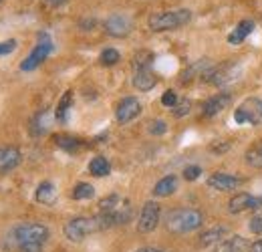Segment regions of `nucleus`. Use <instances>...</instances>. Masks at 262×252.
Returning a JSON list of instances; mask_svg holds the SVG:
<instances>
[{
	"label": "nucleus",
	"instance_id": "6",
	"mask_svg": "<svg viewBox=\"0 0 262 252\" xmlns=\"http://www.w3.org/2000/svg\"><path fill=\"white\" fill-rule=\"evenodd\" d=\"M53 40L47 32H40L38 34V43L34 45V49L31 51V55L20 63V71H34L38 65H42L47 61V57L53 53Z\"/></svg>",
	"mask_w": 262,
	"mask_h": 252
},
{
	"label": "nucleus",
	"instance_id": "24",
	"mask_svg": "<svg viewBox=\"0 0 262 252\" xmlns=\"http://www.w3.org/2000/svg\"><path fill=\"white\" fill-rule=\"evenodd\" d=\"M123 202L125 200L119 194H111V196H107V198H103L99 202V212H115L117 208L123 206Z\"/></svg>",
	"mask_w": 262,
	"mask_h": 252
},
{
	"label": "nucleus",
	"instance_id": "19",
	"mask_svg": "<svg viewBox=\"0 0 262 252\" xmlns=\"http://www.w3.org/2000/svg\"><path fill=\"white\" fill-rule=\"evenodd\" d=\"M178 190V178L176 176H165V178H162L156 186H154V196L156 198H167V196H171L173 192Z\"/></svg>",
	"mask_w": 262,
	"mask_h": 252
},
{
	"label": "nucleus",
	"instance_id": "1",
	"mask_svg": "<svg viewBox=\"0 0 262 252\" xmlns=\"http://www.w3.org/2000/svg\"><path fill=\"white\" fill-rule=\"evenodd\" d=\"M10 238L18 252H42L49 240V228L38 222H25L12 228Z\"/></svg>",
	"mask_w": 262,
	"mask_h": 252
},
{
	"label": "nucleus",
	"instance_id": "30",
	"mask_svg": "<svg viewBox=\"0 0 262 252\" xmlns=\"http://www.w3.org/2000/svg\"><path fill=\"white\" fill-rule=\"evenodd\" d=\"M178 95H176V91H171V89H167L164 95H162V105L164 107H169V109H173L176 105H178Z\"/></svg>",
	"mask_w": 262,
	"mask_h": 252
},
{
	"label": "nucleus",
	"instance_id": "18",
	"mask_svg": "<svg viewBox=\"0 0 262 252\" xmlns=\"http://www.w3.org/2000/svg\"><path fill=\"white\" fill-rule=\"evenodd\" d=\"M34 198H36V202H40L45 206H53L57 200V188L53 186V182H42V184H38Z\"/></svg>",
	"mask_w": 262,
	"mask_h": 252
},
{
	"label": "nucleus",
	"instance_id": "15",
	"mask_svg": "<svg viewBox=\"0 0 262 252\" xmlns=\"http://www.w3.org/2000/svg\"><path fill=\"white\" fill-rule=\"evenodd\" d=\"M49 125H51V111L49 109H42V111H38L33 119H31V125H29L31 135H34V137L45 135L49 131Z\"/></svg>",
	"mask_w": 262,
	"mask_h": 252
},
{
	"label": "nucleus",
	"instance_id": "25",
	"mask_svg": "<svg viewBox=\"0 0 262 252\" xmlns=\"http://www.w3.org/2000/svg\"><path fill=\"white\" fill-rule=\"evenodd\" d=\"M71 196H73V200H91L95 196V188L91 184H87V182H81V184H77L73 188Z\"/></svg>",
	"mask_w": 262,
	"mask_h": 252
},
{
	"label": "nucleus",
	"instance_id": "33",
	"mask_svg": "<svg viewBox=\"0 0 262 252\" xmlns=\"http://www.w3.org/2000/svg\"><path fill=\"white\" fill-rule=\"evenodd\" d=\"M16 40L14 38H8V40H4V43H0V57H4V55H10L14 49H16Z\"/></svg>",
	"mask_w": 262,
	"mask_h": 252
},
{
	"label": "nucleus",
	"instance_id": "22",
	"mask_svg": "<svg viewBox=\"0 0 262 252\" xmlns=\"http://www.w3.org/2000/svg\"><path fill=\"white\" fill-rule=\"evenodd\" d=\"M73 105V91H65V95L61 97V101L57 103V111H55V117L57 121L67 123V115H69V109Z\"/></svg>",
	"mask_w": 262,
	"mask_h": 252
},
{
	"label": "nucleus",
	"instance_id": "32",
	"mask_svg": "<svg viewBox=\"0 0 262 252\" xmlns=\"http://www.w3.org/2000/svg\"><path fill=\"white\" fill-rule=\"evenodd\" d=\"M200 174H202V167L200 165H188L186 170H184V178L188 180V182H194L200 178Z\"/></svg>",
	"mask_w": 262,
	"mask_h": 252
},
{
	"label": "nucleus",
	"instance_id": "13",
	"mask_svg": "<svg viewBox=\"0 0 262 252\" xmlns=\"http://www.w3.org/2000/svg\"><path fill=\"white\" fill-rule=\"evenodd\" d=\"M230 103H232V95L226 93V91H222V93H218V95H212V97L206 99V103L202 105V113H204L206 117H214V115L222 113Z\"/></svg>",
	"mask_w": 262,
	"mask_h": 252
},
{
	"label": "nucleus",
	"instance_id": "20",
	"mask_svg": "<svg viewBox=\"0 0 262 252\" xmlns=\"http://www.w3.org/2000/svg\"><path fill=\"white\" fill-rule=\"evenodd\" d=\"M89 172L95 178H105L111 172V163H109V159L103 158V156H95V158L89 161Z\"/></svg>",
	"mask_w": 262,
	"mask_h": 252
},
{
	"label": "nucleus",
	"instance_id": "35",
	"mask_svg": "<svg viewBox=\"0 0 262 252\" xmlns=\"http://www.w3.org/2000/svg\"><path fill=\"white\" fill-rule=\"evenodd\" d=\"M248 252H262V238H260V240H256L254 244H250Z\"/></svg>",
	"mask_w": 262,
	"mask_h": 252
},
{
	"label": "nucleus",
	"instance_id": "29",
	"mask_svg": "<svg viewBox=\"0 0 262 252\" xmlns=\"http://www.w3.org/2000/svg\"><path fill=\"white\" fill-rule=\"evenodd\" d=\"M192 111V101L190 99H182V101H178V105L171 109V113L176 115V117H184V115H188Z\"/></svg>",
	"mask_w": 262,
	"mask_h": 252
},
{
	"label": "nucleus",
	"instance_id": "5",
	"mask_svg": "<svg viewBox=\"0 0 262 252\" xmlns=\"http://www.w3.org/2000/svg\"><path fill=\"white\" fill-rule=\"evenodd\" d=\"M234 121L238 125H256L262 121V99L248 97L234 109Z\"/></svg>",
	"mask_w": 262,
	"mask_h": 252
},
{
	"label": "nucleus",
	"instance_id": "2",
	"mask_svg": "<svg viewBox=\"0 0 262 252\" xmlns=\"http://www.w3.org/2000/svg\"><path fill=\"white\" fill-rule=\"evenodd\" d=\"M204 224V214L194 208H178L165 214V228L173 234H188L194 232Z\"/></svg>",
	"mask_w": 262,
	"mask_h": 252
},
{
	"label": "nucleus",
	"instance_id": "34",
	"mask_svg": "<svg viewBox=\"0 0 262 252\" xmlns=\"http://www.w3.org/2000/svg\"><path fill=\"white\" fill-rule=\"evenodd\" d=\"M250 232H254V234H262V214L254 216V218L250 220Z\"/></svg>",
	"mask_w": 262,
	"mask_h": 252
},
{
	"label": "nucleus",
	"instance_id": "3",
	"mask_svg": "<svg viewBox=\"0 0 262 252\" xmlns=\"http://www.w3.org/2000/svg\"><path fill=\"white\" fill-rule=\"evenodd\" d=\"M192 20V10L188 8H178V10H162V12H154L147 20L149 29L154 32L164 31H176L184 25H188Z\"/></svg>",
	"mask_w": 262,
	"mask_h": 252
},
{
	"label": "nucleus",
	"instance_id": "26",
	"mask_svg": "<svg viewBox=\"0 0 262 252\" xmlns=\"http://www.w3.org/2000/svg\"><path fill=\"white\" fill-rule=\"evenodd\" d=\"M99 61L103 67H113V65H117L121 61V55L115 51V49H105L101 55H99Z\"/></svg>",
	"mask_w": 262,
	"mask_h": 252
},
{
	"label": "nucleus",
	"instance_id": "11",
	"mask_svg": "<svg viewBox=\"0 0 262 252\" xmlns=\"http://www.w3.org/2000/svg\"><path fill=\"white\" fill-rule=\"evenodd\" d=\"M133 29V23H131L129 16L125 14H111L107 20H105V32L115 36V38H123L127 36Z\"/></svg>",
	"mask_w": 262,
	"mask_h": 252
},
{
	"label": "nucleus",
	"instance_id": "36",
	"mask_svg": "<svg viewBox=\"0 0 262 252\" xmlns=\"http://www.w3.org/2000/svg\"><path fill=\"white\" fill-rule=\"evenodd\" d=\"M137 252H165L162 248H154V246H143V248H139Z\"/></svg>",
	"mask_w": 262,
	"mask_h": 252
},
{
	"label": "nucleus",
	"instance_id": "4",
	"mask_svg": "<svg viewBox=\"0 0 262 252\" xmlns=\"http://www.w3.org/2000/svg\"><path fill=\"white\" fill-rule=\"evenodd\" d=\"M99 230H103V226H101V222H99L97 216H93V218H85V216L71 218V220L63 226V234H65L67 240H71V242H81V240H85L89 234L99 232Z\"/></svg>",
	"mask_w": 262,
	"mask_h": 252
},
{
	"label": "nucleus",
	"instance_id": "23",
	"mask_svg": "<svg viewBox=\"0 0 262 252\" xmlns=\"http://www.w3.org/2000/svg\"><path fill=\"white\" fill-rule=\"evenodd\" d=\"M55 141H57V145L61 150H65L69 154H75V152H79L83 148V141L79 137H71V135H57Z\"/></svg>",
	"mask_w": 262,
	"mask_h": 252
},
{
	"label": "nucleus",
	"instance_id": "8",
	"mask_svg": "<svg viewBox=\"0 0 262 252\" xmlns=\"http://www.w3.org/2000/svg\"><path fill=\"white\" fill-rule=\"evenodd\" d=\"M258 208H262V196H252L248 192H238L228 202L230 214H240L244 210H258Z\"/></svg>",
	"mask_w": 262,
	"mask_h": 252
},
{
	"label": "nucleus",
	"instance_id": "37",
	"mask_svg": "<svg viewBox=\"0 0 262 252\" xmlns=\"http://www.w3.org/2000/svg\"><path fill=\"white\" fill-rule=\"evenodd\" d=\"M47 4H51V6H61L63 2H67V0H45Z\"/></svg>",
	"mask_w": 262,
	"mask_h": 252
},
{
	"label": "nucleus",
	"instance_id": "21",
	"mask_svg": "<svg viewBox=\"0 0 262 252\" xmlns=\"http://www.w3.org/2000/svg\"><path fill=\"white\" fill-rule=\"evenodd\" d=\"M244 248H246V240L242 236H230L224 238L214 252H242Z\"/></svg>",
	"mask_w": 262,
	"mask_h": 252
},
{
	"label": "nucleus",
	"instance_id": "14",
	"mask_svg": "<svg viewBox=\"0 0 262 252\" xmlns=\"http://www.w3.org/2000/svg\"><path fill=\"white\" fill-rule=\"evenodd\" d=\"M20 150L14 148V145H6V148H0V174H8L12 172L18 163H20Z\"/></svg>",
	"mask_w": 262,
	"mask_h": 252
},
{
	"label": "nucleus",
	"instance_id": "28",
	"mask_svg": "<svg viewBox=\"0 0 262 252\" xmlns=\"http://www.w3.org/2000/svg\"><path fill=\"white\" fill-rule=\"evenodd\" d=\"M246 161H248V165H252V167H262V143L256 145V148H250V150L246 152Z\"/></svg>",
	"mask_w": 262,
	"mask_h": 252
},
{
	"label": "nucleus",
	"instance_id": "17",
	"mask_svg": "<svg viewBox=\"0 0 262 252\" xmlns=\"http://www.w3.org/2000/svg\"><path fill=\"white\" fill-rule=\"evenodd\" d=\"M228 234V228L226 226H214L210 230H206L202 236H200V246H212V244H220L224 240V236Z\"/></svg>",
	"mask_w": 262,
	"mask_h": 252
},
{
	"label": "nucleus",
	"instance_id": "27",
	"mask_svg": "<svg viewBox=\"0 0 262 252\" xmlns=\"http://www.w3.org/2000/svg\"><path fill=\"white\" fill-rule=\"evenodd\" d=\"M154 53L151 51H137L133 55V67H147V65H154Z\"/></svg>",
	"mask_w": 262,
	"mask_h": 252
},
{
	"label": "nucleus",
	"instance_id": "16",
	"mask_svg": "<svg viewBox=\"0 0 262 252\" xmlns=\"http://www.w3.org/2000/svg\"><path fill=\"white\" fill-rule=\"evenodd\" d=\"M254 29H256V25L252 20H240L238 27L228 34V43L230 45H240L242 40H246L248 34L254 32Z\"/></svg>",
	"mask_w": 262,
	"mask_h": 252
},
{
	"label": "nucleus",
	"instance_id": "12",
	"mask_svg": "<svg viewBox=\"0 0 262 252\" xmlns=\"http://www.w3.org/2000/svg\"><path fill=\"white\" fill-rule=\"evenodd\" d=\"M158 85V77L151 71V65L147 67H133V87L137 91H151Z\"/></svg>",
	"mask_w": 262,
	"mask_h": 252
},
{
	"label": "nucleus",
	"instance_id": "38",
	"mask_svg": "<svg viewBox=\"0 0 262 252\" xmlns=\"http://www.w3.org/2000/svg\"><path fill=\"white\" fill-rule=\"evenodd\" d=\"M0 2H2V0H0Z\"/></svg>",
	"mask_w": 262,
	"mask_h": 252
},
{
	"label": "nucleus",
	"instance_id": "10",
	"mask_svg": "<svg viewBox=\"0 0 262 252\" xmlns=\"http://www.w3.org/2000/svg\"><path fill=\"white\" fill-rule=\"evenodd\" d=\"M244 184L242 178L238 176H232V174H226V172H216L208 178V186L216 192H234Z\"/></svg>",
	"mask_w": 262,
	"mask_h": 252
},
{
	"label": "nucleus",
	"instance_id": "31",
	"mask_svg": "<svg viewBox=\"0 0 262 252\" xmlns=\"http://www.w3.org/2000/svg\"><path fill=\"white\" fill-rule=\"evenodd\" d=\"M165 131H167V123L164 119H156V121L149 123V133L151 135H164Z\"/></svg>",
	"mask_w": 262,
	"mask_h": 252
},
{
	"label": "nucleus",
	"instance_id": "9",
	"mask_svg": "<svg viewBox=\"0 0 262 252\" xmlns=\"http://www.w3.org/2000/svg\"><path fill=\"white\" fill-rule=\"evenodd\" d=\"M139 113H141V103H139L137 97H123V99L117 103V107H115V119H117L121 125L133 121Z\"/></svg>",
	"mask_w": 262,
	"mask_h": 252
},
{
	"label": "nucleus",
	"instance_id": "7",
	"mask_svg": "<svg viewBox=\"0 0 262 252\" xmlns=\"http://www.w3.org/2000/svg\"><path fill=\"white\" fill-rule=\"evenodd\" d=\"M160 220H162V208H160L158 202L149 200L141 208V214L137 218V230L141 234H149L160 226Z\"/></svg>",
	"mask_w": 262,
	"mask_h": 252
}]
</instances>
